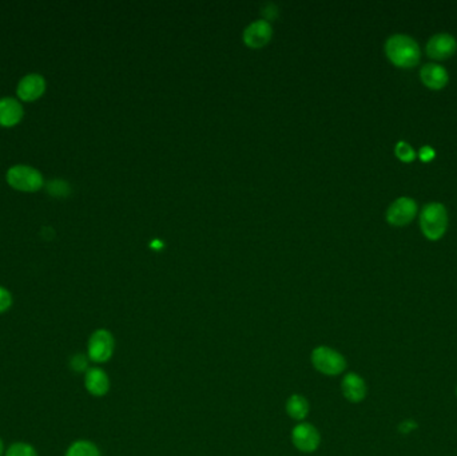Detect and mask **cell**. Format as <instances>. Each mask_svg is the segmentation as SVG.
Here are the masks:
<instances>
[{
    "label": "cell",
    "mask_w": 457,
    "mask_h": 456,
    "mask_svg": "<svg viewBox=\"0 0 457 456\" xmlns=\"http://www.w3.org/2000/svg\"><path fill=\"white\" fill-rule=\"evenodd\" d=\"M456 50V39L448 32L435 34L427 43V54L437 61H443L452 57Z\"/></svg>",
    "instance_id": "cell-8"
},
{
    "label": "cell",
    "mask_w": 457,
    "mask_h": 456,
    "mask_svg": "<svg viewBox=\"0 0 457 456\" xmlns=\"http://www.w3.org/2000/svg\"><path fill=\"white\" fill-rule=\"evenodd\" d=\"M456 395H457V388H456Z\"/></svg>",
    "instance_id": "cell-26"
},
{
    "label": "cell",
    "mask_w": 457,
    "mask_h": 456,
    "mask_svg": "<svg viewBox=\"0 0 457 456\" xmlns=\"http://www.w3.org/2000/svg\"><path fill=\"white\" fill-rule=\"evenodd\" d=\"M4 456H39L35 447L26 442L12 443L4 453Z\"/></svg>",
    "instance_id": "cell-17"
},
{
    "label": "cell",
    "mask_w": 457,
    "mask_h": 456,
    "mask_svg": "<svg viewBox=\"0 0 457 456\" xmlns=\"http://www.w3.org/2000/svg\"><path fill=\"white\" fill-rule=\"evenodd\" d=\"M292 442L298 451L310 454L320 447L321 435L313 424L298 423L292 430Z\"/></svg>",
    "instance_id": "cell-6"
},
{
    "label": "cell",
    "mask_w": 457,
    "mask_h": 456,
    "mask_svg": "<svg viewBox=\"0 0 457 456\" xmlns=\"http://www.w3.org/2000/svg\"><path fill=\"white\" fill-rule=\"evenodd\" d=\"M115 350V339L112 333L99 328L91 333L88 341V357L97 364L108 363Z\"/></svg>",
    "instance_id": "cell-5"
},
{
    "label": "cell",
    "mask_w": 457,
    "mask_h": 456,
    "mask_svg": "<svg viewBox=\"0 0 457 456\" xmlns=\"http://www.w3.org/2000/svg\"><path fill=\"white\" fill-rule=\"evenodd\" d=\"M414 428H416V424L414 422H403L401 426H400V430H401L403 434H408Z\"/></svg>",
    "instance_id": "cell-23"
},
{
    "label": "cell",
    "mask_w": 457,
    "mask_h": 456,
    "mask_svg": "<svg viewBox=\"0 0 457 456\" xmlns=\"http://www.w3.org/2000/svg\"><path fill=\"white\" fill-rule=\"evenodd\" d=\"M4 453H6V450H4V443H3V439L0 437V456H4Z\"/></svg>",
    "instance_id": "cell-24"
},
{
    "label": "cell",
    "mask_w": 457,
    "mask_h": 456,
    "mask_svg": "<svg viewBox=\"0 0 457 456\" xmlns=\"http://www.w3.org/2000/svg\"><path fill=\"white\" fill-rule=\"evenodd\" d=\"M272 38V27L266 21L252 23L243 32V41L252 48H260Z\"/></svg>",
    "instance_id": "cell-12"
},
{
    "label": "cell",
    "mask_w": 457,
    "mask_h": 456,
    "mask_svg": "<svg viewBox=\"0 0 457 456\" xmlns=\"http://www.w3.org/2000/svg\"><path fill=\"white\" fill-rule=\"evenodd\" d=\"M309 410H310L309 402L303 395L294 393L286 400V413L293 420L303 422L307 416Z\"/></svg>",
    "instance_id": "cell-15"
},
{
    "label": "cell",
    "mask_w": 457,
    "mask_h": 456,
    "mask_svg": "<svg viewBox=\"0 0 457 456\" xmlns=\"http://www.w3.org/2000/svg\"><path fill=\"white\" fill-rule=\"evenodd\" d=\"M262 12H263V15H265V18L267 21L274 19L277 17V8L273 4H267V8L265 11H262Z\"/></svg>",
    "instance_id": "cell-22"
},
{
    "label": "cell",
    "mask_w": 457,
    "mask_h": 456,
    "mask_svg": "<svg viewBox=\"0 0 457 456\" xmlns=\"http://www.w3.org/2000/svg\"><path fill=\"white\" fill-rule=\"evenodd\" d=\"M417 213V204L414 198L400 197L393 201L387 210V219L394 226H404L409 224Z\"/></svg>",
    "instance_id": "cell-7"
},
{
    "label": "cell",
    "mask_w": 457,
    "mask_h": 456,
    "mask_svg": "<svg viewBox=\"0 0 457 456\" xmlns=\"http://www.w3.org/2000/svg\"><path fill=\"white\" fill-rule=\"evenodd\" d=\"M420 78L423 83L432 90H440L449 81V75L443 66L437 63H427L420 70Z\"/></svg>",
    "instance_id": "cell-13"
},
{
    "label": "cell",
    "mask_w": 457,
    "mask_h": 456,
    "mask_svg": "<svg viewBox=\"0 0 457 456\" xmlns=\"http://www.w3.org/2000/svg\"><path fill=\"white\" fill-rule=\"evenodd\" d=\"M435 150H434V148H431V146H423V148L420 149V152H418V157H420V159H421L423 162H429V161H432V159L435 158Z\"/></svg>",
    "instance_id": "cell-21"
},
{
    "label": "cell",
    "mask_w": 457,
    "mask_h": 456,
    "mask_svg": "<svg viewBox=\"0 0 457 456\" xmlns=\"http://www.w3.org/2000/svg\"><path fill=\"white\" fill-rule=\"evenodd\" d=\"M65 456H102L98 446L90 440H75L65 450Z\"/></svg>",
    "instance_id": "cell-16"
},
{
    "label": "cell",
    "mask_w": 457,
    "mask_h": 456,
    "mask_svg": "<svg viewBox=\"0 0 457 456\" xmlns=\"http://www.w3.org/2000/svg\"><path fill=\"white\" fill-rule=\"evenodd\" d=\"M45 91V81L39 74H28L19 82L17 94L24 102H34L39 99Z\"/></svg>",
    "instance_id": "cell-9"
},
{
    "label": "cell",
    "mask_w": 457,
    "mask_h": 456,
    "mask_svg": "<svg viewBox=\"0 0 457 456\" xmlns=\"http://www.w3.org/2000/svg\"><path fill=\"white\" fill-rule=\"evenodd\" d=\"M310 361L314 370L327 376H337L347 370V359L336 349L320 346L314 348L310 355Z\"/></svg>",
    "instance_id": "cell-3"
},
{
    "label": "cell",
    "mask_w": 457,
    "mask_h": 456,
    "mask_svg": "<svg viewBox=\"0 0 457 456\" xmlns=\"http://www.w3.org/2000/svg\"><path fill=\"white\" fill-rule=\"evenodd\" d=\"M341 391L350 403H360L365 399L368 388L365 380L360 375L350 372L344 376L341 381Z\"/></svg>",
    "instance_id": "cell-10"
},
{
    "label": "cell",
    "mask_w": 457,
    "mask_h": 456,
    "mask_svg": "<svg viewBox=\"0 0 457 456\" xmlns=\"http://www.w3.org/2000/svg\"><path fill=\"white\" fill-rule=\"evenodd\" d=\"M385 54L393 65L411 68L420 61V47L414 38L404 34H394L385 43Z\"/></svg>",
    "instance_id": "cell-1"
},
{
    "label": "cell",
    "mask_w": 457,
    "mask_h": 456,
    "mask_svg": "<svg viewBox=\"0 0 457 456\" xmlns=\"http://www.w3.org/2000/svg\"><path fill=\"white\" fill-rule=\"evenodd\" d=\"M22 105L14 98H1L0 99V126L12 128L22 121Z\"/></svg>",
    "instance_id": "cell-14"
},
{
    "label": "cell",
    "mask_w": 457,
    "mask_h": 456,
    "mask_svg": "<svg viewBox=\"0 0 457 456\" xmlns=\"http://www.w3.org/2000/svg\"><path fill=\"white\" fill-rule=\"evenodd\" d=\"M420 228L428 239H440L448 228V212L440 202H431L423 208Z\"/></svg>",
    "instance_id": "cell-2"
},
{
    "label": "cell",
    "mask_w": 457,
    "mask_h": 456,
    "mask_svg": "<svg viewBox=\"0 0 457 456\" xmlns=\"http://www.w3.org/2000/svg\"><path fill=\"white\" fill-rule=\"evenodd\" d=\"M152 245V248H155V249H159V248L162 246V242H159V241H154Z\"/></svg>",
    "instance_id": "cell-25"
},
{
    "label": "cell",
    "mask_w": 457,
    "mask_h": 456,
    "mask_svg": "<svg viewBox=\"0 0 457 456\" xmlns=\"http://www.w3.org/2000/svg\"><path fill=\"white\" fill-rule=\"evenodd\" d=\"M394 152H396L397 158L401 159L403 162H412L416 158V152H414V148L408 142H404V141L397 142V145L394 148Z\"/></svg>",
    "instance_id": "cell-18"
},
{
    "label": "cell",
    "mask_w": 457,
    "mask_h": 456,
    "mask_svg": "<svg viewBox=\"0 0 457 456\" xmlns=\"http://www.w3.org/2000/svg\"><path fill=\"white\" fill-rule=\"evenodd\" d=\"M88 361H90V359H88V355L77 353L70 359V367H71V370H75V372H85L86 373L88 368H90Z\"/></svg>",
    "instance_id": "cell-19"
},
{
    "label": "cell",
    "mask_w": 457,
    "mask_h": 456,
    "mask_svg": "<svg viewBox=\"0 0 457 456\" xmlns=\"http://www.w3.org/2000/svg\"><path fill=\"white\" fill-rule=\"evenodd\" d=\"M7 182L11 188L24 192L34 193L38 192L43 186V177L37 169L26 165H17L8 169Z\"/></svg>",
    "instance_id": "cell-4"
},
{
    "label": "cell",
    "mask_w": 457,
    "mask_h": 456,
    "mask_svg": "<svg viewBox=\"0 0 457 456\" xmlns=\"http://www.w3.org/2000/svg\"><path fill=\"white\" fill-rule=\"evenodd\" d=\"M85 388L90 395L95 397H102L108 395L110 391L109 375L99 367L88 368L85 373Z\"/></svg>",
    "instance_id": "cell-11"
},
{
    "label": "cell",
    "mask_w": 457,
    "mask_h": 456,
    "mask_svg": "<svg viewBox=\"0 0 457 456\" xmlns=\"http://www.w3.org/2000/svg\"><path fill=\"white\" fill-rule=\"evenodd\" d=\"M12 306V295L4 286H0V315Z\"/></svg>",
    "instance_id": "cell-20"
}]
</instances>
